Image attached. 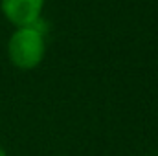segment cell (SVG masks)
Segmentation results:
<instances>
[{"mask_svg":"<svg viewBox=\"0 0 158 156\" xmlns=\"http://www.w3.org/2000/svg\"><path fill=\"white\" fill-rule=\"evenodd\" d=\"M46 55V30L42 18L35 26L15 28L7 40V57L19 70H35Z\"/></svg>","mask_w":158,"mask_h":156,"instance_id":"6da1fadb","label":"cell"},{"mask_svg":"<svg viewBox=\"0 0 158 156\" xmlns=\"http://www.w3.org/2000/svg\"><path fill=\"white\" fill-rule=\"evenodd\" d=\"M46 0H0V11L15 28L35 26L42 18Z\"/></svg>","mask_w":158,"mask_h":156,"instance_id":"7a4b0ae2","label":"cell"},{"mask_svg":"<svg viewBox=\"0 0 158 156\" xmlns=\"http://www.w3.org/2000/svg\"><path fill=\"white\" fill-rule=\"evenodd\" d=\"M0 156H7V153H6V149L0 145Z\"/></svg>","mask_w":158,"mask_h":156,"instance_id":"3957f363","label":"cell"}]
</instances>
